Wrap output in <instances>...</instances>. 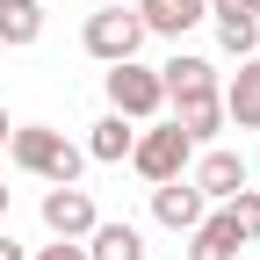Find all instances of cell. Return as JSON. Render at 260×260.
Segmentation results:
<instances>
[{
    "label": "cell",
    "mask_w": 260,
    "mask_h": 260,
    "mask_svg": "<svg viewBox=\"0 0 260 260\" xmlns=\"http://www.w3.org/2000/svg\"><path fill=\"white\" fill-rule=\"evenodd\" d=\"M8 152H15V167H22V174H44L51 188H73L80 167H87V152H80V145H65L51 123H22V130H8Z\"/></svg>",
    "instance_id": "obj_1"
},
{
    "label": "cell",
    "mask_w": 260,
    "mask_h": 260,
    "mask_svg": "<svg viewBox=\"0 0 260 260\" xmlns=\"http://www.w3.org/2000/svg\"><path fill=\"white\" fill-rule=\"evenodd\" d=\"M130 167H138L152 188H159V181H181V174L195 167V138H188L181 123H159V130H145V138L130 145Z\"/></svg>",
    "instance_id": "obj_2"
},
{
    "label": "cell",
    "mask_w": 260,
    "mask_h": 260,
    "mask_svg": "<svg viewBox=\"0 0 260 260\" xmlns=\"http://www.w3.org/2000/svg\"><path fill=\"white\" fill-rule=\"evenodd\" d=\"M159 102H167V87H159V73L152 65H138V58H123V65H109V109L116 116H152Z\"/></svg>",
    "instance_id": "obj_3"
},
{
    "label": "cell",
    "mask_w": 260,
    "mask_h": 260,
    "mask_svg": "<svg viewBox=\"0 0 260 260\" xmlns=\"http://www.w3.org/2000/svg\"><path fill=\"white\" fill-rule=\"evenodd\" d=\"M138 44H145L138 8H102V15H87V51H94V58L123 65V58H138Z\"/></svg>",
    "instance_id": "obj_4"
},
{
    "label": "cell",
    "mask_w": 260,
    "mask_h": 260,
    "mask_svg": "<svg viewBox=\"0 0 260 260\" xmlns=\"http://www.w3.org/2000/svg\"><path fill=\"white\" fill-rule=\"evenodd\" d=\"M159 87H167L174 109L210 102V94H217V65H210V58H174V65H159Z\"/></svg>",
    "instance_id": "obj_5"
},
{
    "label": "cell",
    "mask_w": 260,
    "mask_h": 260,
    "mask_svg": "<svg viewBox=\"0 0 260 260\" xmlns=\"http://www.w3.org/2000/svg\"><path fill=\"white\" fill-rule=\"evenodd\" d=\"M152 217L167 224V232H195V224L210 217L203 210V188H195V181H159L152 188Z\"/></svg>",
    "instance_id": "obj_6"
},
{
    "label": "cell",
    "mask_w": 260,
    "mask_h": 260,
    "mask_svg": "<svg viewBox=\"0 0 260 260\" xmlns=\"http://www.w3.org/2000/svg\"><path fill=\"white\" fill-rule=\"evenodd\" d=\"M217 102L239 130H260V58H239V73L217 87Z\"/></svg>",
    "instance_id": "obj_7"
},
{
    "label": "cell",
    "mask_w": 260,
    "mask_h": 260,
    "mask_svg": "<svg viewBox=\"0 0 260 260\" xmlns=\"http://www.w3.org/2000/svg\"><path fill=\"white\" fill-rule=\"evenodd\" d=\"M188 181L203 188V203H232V195L246 188V159H239V152H203Z\"/></svg>",
    "instance_id": "obj_8"
},
{
    "label": "cell",
    "mask_w": 260,
    "mask_h": 260,
    "mask_svg": "<svg viewBox=\"0 0 260 260\" xmlns=\"http://www.w3.org/2000/svg\"><path fill=\"white\" fill-rule=\"evenodd\" d=\"M44 224L58 239H87L94 232V203H87V188H51L44 195Z\"/></svg>",
    "instance_id": "obj_9"
},
{
    "label": "cell",
    "mask_w": 260,
    "mask_h": 260,
    "mask_svg": "<svg viewBox=\"0 0 260 260\" xmlns=\"http://www.w3.org/2000/svg\"><path fill=\"white\" fill-rule=\"evenodd\" d=\"M239 246H246V239H239V224L224 217V210L188 232V260H239Z\"/></svg>",
    "instance_id": "obj_10"
},
{
    "label": "cell",
    "mask_w": 260,
    "mask_h": 260,
    "mask_svg": "<svg viewBox=\"0 0 260 260\" xmlns=\"http://www.w3.org/2000/svg\"><path fill=\"white\" fill-rule=\"evenodd\" d=\"M210 15V0H138V22L159 29V37H181V29H195Z\"/></svg>",
    "instance_id": "obj_11"
},
{
    "label": "cell",
    "mask_w": 260,
    "mask_h": 260,
    "mask_svg": "<svg viewBox=\"0 0 260 260\" xmlns=\"http://www.w3.org/2000/svg\"><path fill=\"white\" fill-rule=\"evenodd\" d=\"M130 145H138V130H130V116H102L94 123V138H87V159H102V167H116V159H130Z\"/></svg>",
    "instance_id": "obj_12"
},
{
    "label": "cell",
    "mask_w": 260,
    "mask_h": 260,
    "mask_svg": "<svg viewBox=\"0 0 260 260\" xmlns=\"http://www.w3.org/2000/svg\"><path fill=\"white\" fill-rule=\"evenodd\" d=\"M87 260H145V239H138V224H94L87 232Z\"/></svg>",
    "instance_id": "obj_13"
},
{
    "label": "cell",
    "mask_w": 260,
    "mask_h": 260,
    "mask_svg": "<svg viewBox=\"0 0 260 260\" xmlns=\"http://www.w3.org/2000/svg\"><path fill=\"white\" fill-rule=\"evenodd\" d=\"M44 37V0H8L0 8V44H37Z\"/></svg>",
    "instance_id": "obj_14"
},
{
    "label": "cell",
    "mask_w": 260,
    "mask_h": 260,
    "mask_svg": "<svg viewBox=\"0 0 260 260\" xmlns=\"http://www.w3.org/2000/svg\"><path fill=\"white\" fill-rule=\"evenodd\" d=\"M174 123L188 130V138H195V145H203V138H217V130H224V123H232V116H224V102H217V94H210V102H188V109H181Z\"/></svg>",
    "instance_id": "obj_15"
},
{
    "label": "cell",
    "mask_w": 260,
    "mask_h": 260,
    "mask_svg": "<svg viewBox=\"0 0 260 260\" xmlns=\"http://www.w3.org/2000/svg\"><path fill=\"white\" fill-rule=\"evenodd\" d=\"M217 37H224V51L253 58V44H260V15H217Z\"/></svg>",
    "instance_id": "obj_16"
},
{
    "label": "cell",
    "mask_w": 260,
    "mask_h": 260,
    "mask_svg": "<svg viewBox=\"0 0 260 260\" xmlns=\"http://www.w3.org/2000/svg\"><path fill=\"white\" fill-rule=\"evenodd\" d=\"M224 217L239 224V239H260V188H239L232 203H224Z\"/></svg>",
    "instance_id": "obj_17"
},
{
    "label": "cell",
    "mask_w": 260,
    "mask_h": 260,
    "mask_svg": "<svg viewBox=\"0 0 260 260\" xmlns=\"http://www.w3.org/2000/svg\"><path fill=\"white\" fill-rule=\"evenodd\" d=\"M37 260H87V246H80V239H58V246H44Z\"/></svg>",
    "instance_id": "obj_18"
},
{
    "label": "cell",
    "mask_w": 260,
    "mask_h": 260,
    "mask_svg": "<svg viewBox=\"0 0 260 260\" xmlns=\"http://www.w3.org/2000/svg\"><path fill=\"white\" fill-rule=\"evenodd\" d=\"M217 15H260V0H210Z\"/></svg>",
    "instance_id": "obj_19"
},
{
    "label": "cell",
    "mask_w": 260,
    "mask_h": 260,
    "mask_svg": "<svg viewBox=\"0 0 260 260\" xmlns=\"http://www.w3.org/2000/svg\"><path fill=\"white\" fill-rule=\"evenodd\" d=\"M0 260H29V253H22V246H15V239H0Z\"/></svg>",
    "instance_id": "obj_20"
},
{
    "label": "cell",
    "mask_w": 260,
    "mask_h": 260,
    "mask_svg": "<svg viewBox=\"0 0 260 260\" xmlns=\"http://www.w3.org/2000/svg\"><path fill=\"white\" fill-rule=\"evenodd\" d=\"M0 152H8V109H0Z\"/></svg>",
    "instance_id": "obj_21"
},
{
    "label": "cell",
    "mask_w": 260,
    "mask_h": 260,
    "mask_svg": "<svg viewBox=\"0 0 260 260\" xmlns=\"http://www.w3.org/2000/svg\"><path fill=\"white\" fill-rule=\"evenodd\" d=\"M0 217H8V188H0Z\"/></svg>",
    "instance_id": "obj_22"
},
{
    "label": "cell",
    "mask_w": 260,
    "mask_h": 260,
    "mask_svg": "<svg viewBox=\"0 0 260 260\" xmlns=\"http://www.w3.org/2000/svg\"><path fill=\"white\" fill-rule=\"evenodd\" d=\"M0 8H8V0H0Z\"/></svg>",
    "instance_id": "obj_23"
}]
</instances>
